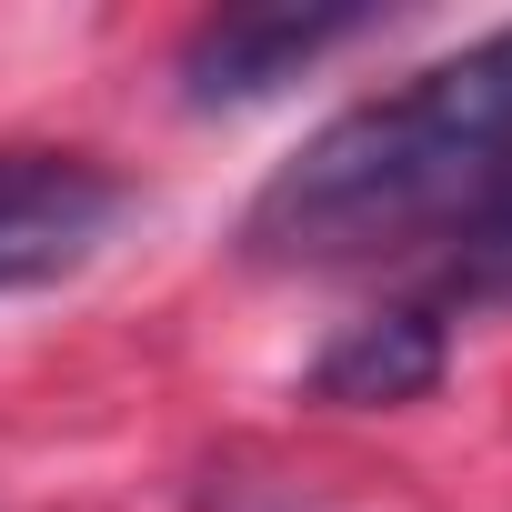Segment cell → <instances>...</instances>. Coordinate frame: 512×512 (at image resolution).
Listing matches in <instances>:
<instances>
[{"label": "cell", "instance_id": "cell-3", "mask_svg": "<svg viewBox=\"0 0 512 512\" xmlns=\"http://www.w3.org/2000/svg\"><path fill=\"white\" fill-rule=\"evenodd\" d=\"M372 11H221L191 31L181 51V101L191 111H241V101H272L282 81H302L322 51L362 41Z\"/></svg>", "mask_w": 512, "mask_h": 512}, {"label": "cell", "instance_id": "cell-1", "mask_svg": "<svg viewBox=\"0 0 512 512\" xmlns=\"http://www.w3.org/2000/svg\"><path fill=\"white\" fill-rule=\"evenodd\" d=\"M502 221H512V31L322 121L302 161L262 181L241 241L292 272H372V262L452 272Z\"/></svg>", "mask_w": 512, "mask_h": 512}, {"label": "cell", "instance_id": "cell-2", "mask_svg": "<svg viewBox=\"0 0 512 512\" xmlns=\"http://www.w3.org/2000/svg\"><path fill=\"white\" fill-rule=\"evenodd\" d=\"M121 221V181L81 151H0V292L81 272Z\"/></svg>", "mask_w": 512, "mask_h": 512}, {"label": "cell", "instance_id": "cell-4", "mask_svg": "<svg viewBox=\"0 0 512 512\" xmlns=\"http://www.w3.org/2000/svg\"><path fill=\"white\" fill-rule=\"evenodd\" d=\"M452 342H442V312L432 302H392L372 322H352L322 362H312V392L342 402V412H392V402H422L442 382Z\"/></svg>", "mask_w": 512, "mask_h": 512}]
</instances>
